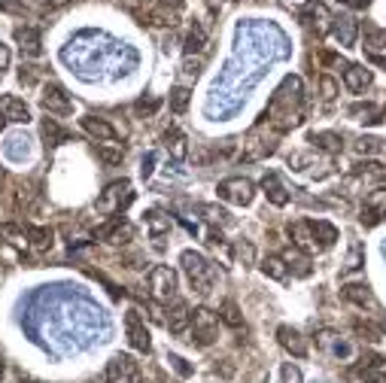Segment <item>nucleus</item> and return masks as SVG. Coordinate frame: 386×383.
<instances>
[{
    "mask_svg": "<svg viewBox=\"0 0 386 383\" xmlns=\"http://www.w3.org/2000/svg\"><path fill=\"white\" fill-rule=\"evenodd\" d=\"M371 80H374V76H371V70H368V67H362V64H347L344 67V85L350 88V92H365V88L371 85Z\"/></svg>",
    "mask_w": 386,
    "mask_h": 383,
    "instance_id": "obj_14",
    "label": "nucleus"
},
{
    "mask_svg": "<svg viewBox=\"0 0 386 383\" xmlns=\"http://www.w3.org/2000/svg\"><path fill=\"white\" fill-rule=\"evenodd\" d=\"M131 183H125V179H119V183H110L104 189V195H100L98 201V210H104V213H113V216H119L122 207H128L131 204Z\"/></svg>",
    "mask_w": 386,
    "mask_h": 383,
    "instance_id": "obj_7",
    "label": "nucleus"
},
{
    "mask_svg": "<svg viewBox=\"0 0 386 383\" xmlns=\"http://www.w3.org/2000/svg\"><path fill=\"white\" fill-rule=\"evenodd\" d=\"M277 341H280L283 350L292 353V356H298V359L308 356V341H304V337L295 332L292 325H280V329H277Z\"/></svg>",
    "mask_w": 386,
    "mask_h": 383,
    "instance_id": "obj_12",
    "label": "nucleus"
},
{
    "mask_svg": "<svg viewBox=\"0 0 386 383\" xmlns=\"http://www.w3.org/2000/svg\"><path fill=\"white\" fill-rule=\"evenodd\" d=\"M137 380V362L131 356H113L104 371V383H134Z\"/></svg>",
    "mask_w": 386,
    "mask_h": 383,
    "instance_id": "obj_9",
    "label": "nucleus"
},
{
    "mask_svg": "<svg viewBox=\"0 0 386 383\" xmlns=\"http://www.w3.org/2000/svg\"><path fill=\"white\" fill-rule=\"evenodd\" d=\"M356 152L359 155H377V152H383V143L377 137H362L356 143Z\"/></svg>",
    "mask_w": 386,
    "mask_h": 383,
    "instance_id": "obj_37",
    "label": "nucleus"
},
{
    "mask_svg": "<svg viewBox=\"0 0 386 383\" xmlns=\"http://www.w3.org/2000/svg\"><path fill=\"white\" fill-rule=\"evenodd\" d=\"M165 325L170 329V335H183L189 325H192V310H189V304L177 301V304H174V310H170V317L165 320Z\"/></svg>",
    "mask_w": 386,
    "mask_h": 383,
    "instance_id": "obj_21",
    "label": "nucleus"
},
{
    "mask_svg": "<svg viewBox=\"0 0 386 383\" xmlns=\"http://www.w3.org/2000/svg\"><path fill=\"white\" fill-rule=\"evenodd\" d=\"M320 92H323L325 100H332L338 95V83L332 80V76H323V80H320Z\"/></svg>",
    "mask_w": 386,
    "mask_h": 383,
    "instance_id": "obj_41",
    "label": "nucleus"
},
{
    "mask_svg": "<svg viewBox=\"0 0 386 383\" xmlns=\"http://www.w3.org/2000/svg\"><path fill=\"white\" fill-rule=\"evenodd\" d=\"M283 262H286V268L295 274V277H311V256L301 253L298 246H289V250H283Z\"/></svg>",
    "mask_w": 386,
    "mask_h": 383,
    "instance_id": "obj_17",
    "label": "nucleus"
},
{
    "mask_svg": "<svg viewBox=\"0 0 386 383\" xmlns=\"http://www.w3.org/2000/svg\"><path fill=\"white\" fill-rule=\"evenodd\" d=\"M338 4H344V6H350V9H368L371 0H338Z\"/></svg>",
    "mask_w": 386,
    "mask_h": 383,
    "instance_id": "obj_46",
    "label": "nucleus"
},
{
    "mask_svg": "<svg viewBox=\"0 0 386 383\" xmlns=\"http://www.w3.org/2000/svg\"><path fill=\"white\" fill-rule=\"evenodd\" d=\"M189 329H192V341H195L198 347H210L219 337V317L207 308H198L195 313H192Z\"/></svg>",
    "mask_w": 386,
    "mask_h": 383,
    "instance_id": "obj_4",
    "label": "nucleus"
},
{
    "mask_svg": "<svg viewBox=\"0 0 386 383\" xmlns=\"http://www.w3.org/2000/svg\"><path fill=\"white\" fill-rule=\"evenodd\" d=\"M204 46H207V28H204L201 21H192V28H189L186 40H183V52H186V55H195V52H201Z\"/></svg>",
    "mask_w": 386,
    "mask_h": 383,
    "instance_id": "obj_24",
    "label": "nucleus"
},
{
    "mask_svg": "<svg viewBox=\"0 0 386 383\" xmlns=\"http://www.w3.org/2000/svg\"><path fill=\"white\" fill-rule=\"evenodd\" d=\"M311 222V231H313V241H320L323 250H328L335 241H338V229L332 222H325V219H308Z\"/></svg>",
    "mask_w": 386,
    "mask_h": 383,
    "instance_id": "obj_25",
    "label": "nucleus"
},
{
    "mask_svg": "<svg viewBox=\"0 0 386 383\" xmlns=\"http://www.w3.org/2000/svg\"><path fill=\"white\" fill-rule=\"evenodd\" d=\"M6 67H9V49L4 46V43H0V73H4Z\"/></svg>",
    "mask_w": 386,
    "mask_h": 383,
    "instance_id": "obj_47",
    "label": "nucleus"
},
{
    "mask_svg": "<svg viewBox=\"0 0 386 383\" xmlns=\"http://www.w3.org/2000/svg\"><path fill=\"white\" fill-rule=\"evenodd\" d=\"M301 100H304L301 80L298 76H286L268 104V119L274 125V131H289L295 125H301Z\"/></svg>",
    "mask_w": 386,
    "mask_h": 383,
    "instance_id": "obj_1",
    "label": "nucleus"
},
{
    "mask_svg": "<svg viewBox=\"0 0 386 383\" xmlns=\"http://www.w3.org/2000/svg\"><path fill=\"white\" fill-rule=\"evenodd\" d=\"M234 256H237V262H241V265H253V262H256V250H253V246H249L246 241L234 243Z\"/></svg>",
    "mask_w": 386,
    "mask_h": 383,
    "instance_id": "obj_38",
    "label": "nucleus"
},
{
    "mask_svg": "<svg viewBox=\"0 0 386 383\" xmlns=\"http://www.w3.org/2000/svg\"><path fill=\"white\" fill-rule=\"evenodd\" d=\"M0 112L6 116V122H19V125H25V122H31V110L21 98L16 95H0Z\"/></svg>",
    "mask_w": 386,
    "mask_h": 383,
    "instance_id": "obj_11",
    "label": "nucleus"
},
{
    "mask_svg": "<svg viewBox=\"0 0 386 383\" xmlns=\"http://www.w3.org/2000/svg\"><path fill=\"white\" fill-rule=\"evenodd\" d=\"M201 213H207V219H210V222H219V225L229 222V213L219 210V207H213V204H204V207H201Z\"/></svg>",
    "mask_w": 386,
    "mask_h": 383,
    "instance_id": "obj_40",
    "label": "nucleus"
},
{
    "mask_svg": "<svg viewBox=\"0 0 386 383\" xmlns=\"http://www.w3.org/2000/svg\"><path fill=\"white\" fill-rule=\"evenodd\" d=\"M262 189H265V195H268V201H271L274 207H286V204H289V192H286V186L280 183L277 174H265Z\"/></svg>",
    "mask_w": 386,
    "mask_h": 383,
    "instance_id": "obj_20",
    "label": "nucleus"
},
{
    "mask_svg": "<svg viewBox=\"0 0 386 383\" xmlns=\"http://www.w3.org/2000/svg\"><path fill=\"white\" fill-rule=\"evenodd\" d=\"M28 241H31V246H33L37 253H46V250H52V243H55V231L37 225V229L28 231Z\"/></svg>",
    "mask_w": 386,
    "mask_h": 383,
    "instance_id": "obj_28",
    "label": "nucleus"
},
{
    "mask_svg": "<svg viewBox=\"0 0 386 383\" xmlns=\"http://www.w3.org/2000/svg\"><path fill=\"white\" fill-rule=\"evenodd\" d=\"M83 131H85V134H92L98 143H116V128H113L107 119L85 116V119H83Z\"/></svg>",
    "mask_w": 386,
    "mask_h": 383,
    "instance_id": "obj_15",
    "label": "nucleus"
},
{
    "mask_svg": "<svg viewBox=\"0 0 386 383\" xmlns=\"http://www.w3.org/2000/svg\"><path fill=\"white\" fill-rule=\"evenodd\" d=\"M170 362H174V368L179 371V374H183V377H189L192 374V368L186 365V359H179V356H170Z\"/></svg>",
    "mask_w": 386,
    "mask_h": 383,
    "instance_id": "obj_45",
    "label": "nucleus"
},
{
    "mask_svg": "<svg viewBox=\"0 0 386 383\" xmlns=\"http://www.w3.org/2000/svg\"><path fill=\"white\" fill-rule=\"evenodd\" d=\"M222 322H229L231 329H241L244 325V317H241V308H237L234 301H222V310H219Z\"/></svg>",
    "mask_w": 386,
    "mask_h": 383,
    "instance_id": "obj_33",
    "label": "nucleus"
},
{
    "mask_svg": "<svg viewBox=\"0 0 386 383\" xmlns=\"http://www.w3.org/2000/svg\"><path fill=\"white\" fill-rule=\"evenodd\" d=\"M146 231L158 241L162 234L170 231V216H167V213H162V210H146Z\"/></svg>",
    "mask_w": 386,
    "mask_h": 383,
    "instance_id": "obj_26",
    "label": "nucleus"
},
{
    "mask_svg": "<svg viewBox=\"0 0 386 383\" xmlns=\"http://www.w3.org/2000/svg\"><path fill=\"white\" fill-rule=\"evenodd\" d=\"M316 146H320L323 152H340V146H344V137H340V134H335V131H323V134H313L311 137Z\"/></svg>",
    "mask_w": 386,
    "mask_h": 383,
    "instance_id": "obj_31",
    "label": "nucleus"
},
{
    "mask_svg": "<svg viewBox=\"0 0 386 383\" xmlns=\"http://www.w3.org/2000/svg\"><path fill=\"white\" fill-rule=\"evenodd\" d=\"M100 159L110 162V164H116V162H122V149H100Z\"/></svg>",
    "mask_w": 386,
    "mask_h": 383,
    "instance_id": "obj_44",
    "label": "nucleus"
},
{
    "mask_svg": "<svg viewBox=\"0 0 386 383\" xmlns=\"http://www.w3.org/2000/svg\"><path fill=\"white\" fill-rule=\"evenodd\" d=\"M344 268H347V271H356V268H359V246L353 250V256H350V262H347Z\"/></svg>",
    "mask_w": 386,
    "mask_h": 383,
    "instance_id": "obj_48",
    "label": "nucleus"
},
{
    "mask_svg": "<svg viewBox=\"0 0 386 383\" xmlns=\"http://www.w3.org/2000/svg\"><path fill=\"white\" fill-rule=\"evenodd\" d=\"M280 383H301V371L295 368L292 362L280 365Z\"/></svg>",
    "mask_w": 386,
    "mask_h": 383,
    "instance_id": "obj_39",
    "label": "nucleus"
},
{
    "mask_svg": "<svg viewBox=\"0 0 386 383\" xmlns=\"http://www.w3.org/2000/svg\"><path fill=\"white\" fill-rule=\"evenodd\" d=\"M162 143H165V149L174 155L177 162H183L186 155H189V143H186V134L179 131V128H167L165 134H162Z\"/></svg>",
    "mask_w": 386,
    "mask_h": 383,
    "instance_id": "obj_18",
    "label": "nucleus"
},
{
    "mask_svg": "<svg viewBox=\"0 0 386 383\" xmlns=\"http://www.w3.org/2000/svg\"><path fill=\"white\" fill-rule=\"evenodd\" d=\"M356 33H359L356 19H350V16L332 19V37L340 43V46H356Z\"/></svg>",
    "mask_w": 386,
    "mask_h": 383,
    "instance_id": "obj_13",
    "label": "nucleus"
},
{
    "mask_svg": "<svg viewBox=\"0 0 386 383\" xmlns=\"http://www.w3.org/2000/svg\"><path fill=\"white\" fill-rule=\"evenodd\" d=\"M16 40L25 55H31V58H37V55L43 52V40H40V31L31 28V25H19L16 28Z\"/></svg>",
    "mask_w": 386,
    "mask_h": 383,
    "instance_id": "obj_16",
    "label": "nucleus"
},
{
    "mask_svg": "<svg viewBox=\"0 0 386 383\" xmlns=\"http://www.w3.org/2000/svg\"><path fill=\"white\" fill-rule=\"evenodd\" d=\"M0 234L16 246V250H25V246H31V241H28V231L25 229H19V225H13V222H6V225H0Z\"/></svg>",
    "mask_w": 386,
    "mask_h": 383,
    "instance_id": "obj_30",
    "label": "nucleus"
},
{
    "mask_svg": "<svg viewBox=\"0 0 386 383\" xmlns=\"http://www.w3.org/2000/svg\"><path fill=\"white\" fill-rule=\"evenodd\" d=\"M262 274L271 277V280H277V283H283V280L289 277V268H286V262H283V256H268L262 262Z\"/></svg>",
    "mask_w": 386,
    "mask_h": 383,
    "instance_id": "obj_29",
    "label": "nucleus"
},
{
    "mask_svg": "<svg viewBox=\"0 0 386 383\" xmlns=\"http://www.w3.org/2000/svg\"><path fill=\"white\" fill-rule=\"evenodd\" d=\"M40 107L46 110L49 116H71V112H73V100H71V95H67L61 85L49 83L46 88H43V95H40Z\"/></svg>",
    "mask_w": 386,
    "mask_h": 383,
    "instance_id": "obj_8",
    "label": "nucleus"
},
{
    "mask_svg": "<svg viewBox=\"0 0 386 383\" xmlns=\"http://www.w3.org/2000/svg\"><path fill=\"white\" fill-rule=\"evenodd\" d=\"M217 192H219L222 201L237 204V207L253 204V198H256V186H253V179H246V177H229V179H222V183L217 186Z\"/></svg>",
    "mask_w": 386,
    "mask_h": 383,
    "instance_id": "obj_5",
    "label": "nucleus"
},
{
    "mask_svg": "<svg viewBox=\"0 0 386 383\" xmlns=\"http://www.w3.org/2000/svg\"><path fill=\"white\" fill-rule=\"evenodd\" d=\"M316 344H320L323 350L335 353V356H350V353H353V350H350V344L340 341L335 332H320V335H316Z\"/></svg>",
    "mask_w": 386,
    "mask_h": 383,
    "instance_id": "obj_27",
    "label": "nucleus"
},
{
    "mask_svg": "<svg viewBox=\"0 0 386 383\" xmlns=\"http://www.w3.org/2000/svg\"><path fill=\"white\" fill-rule=\"evenodd\" d=\"M179 265H183V271L189 277L192 289L201 292V295H207V292L213 289V280H217V268H213L207 258H204L201 253H195V250H183V253H179Z\"/></svg>",
    "mask_w": 386,
    "mask_h": 383,
    "instance_id": "obj_2",
    "label": "nucleus"
},
{
    "mask_svg": "<svg viewBox=\"0 0 386 383\" xmlns=\"http://www.w3.org/2000/svg\"><path fill=\"white\" fill-rule=\"evenodd\" d=\"M150 295L158 304H170L177 298V271L167 265H155L150 271Z\"/></svg>",
    "mask_w": 386,
    "mask_h": 383,
    "instance_id": "obj_3",
    "label": "nucleus"
},
{
    "mask_svg": "<svg viewBox=\"0 0 386 383\" xmlns=\"http://www.w3.org/2000/svg\"><path fill=\"white\" fill-rule=\"evenodd\" d=\"M365 46H368L371 52L386 49V28H368V31H365Z\"/></svg>",
    "mask_w": 386,
    "mask_h": 383,
    "instance_id": "obj_35",
    "label": "nucleus"
},
{
    "mask_svg": "<svg viewBox=\"0 0 386 383\" xmlns=\"http://www.w3.org/2000/svg\"><path fill=\"white\" fill-rule=\"evenodd\" d=\"M158 107H162L158 98H140L137 104H134V112H137V116H155Z\"/></svg>",
    "mask_w": 386,
    "mask_h": 383,
    "instance_id": "obj_36",
    "label": "nucleus"
},
{
    "mask_svg": "<svg viewBox=\"0 0 386 383\" xmlns=\"http://www.w3.org/2000/svg\"><path fill=\"white\" fill-rule=\"evenodd\" d=\"M362 225H377V222H383L386 219V189L380 186V189H374V192H368V198H365V204H362Z\"/></svg>",
    "mask_w": 386,
    "mask_h": 383,
    "instance_id": "obj_10",
    "label": "nucleus"
},
{
    "mask_svg": "<svg viewBox=\"0 0 386 383\" xmlns=\"http://www.w3.org/2000/svg\"><path fill=\"white\" fill-rule=\"evenodd\" d=\"M43 137H46L49 146H58L61 140H67V131L55 125V119H43Z\"/></svg>",
    "mask_w": 386,
    "mask_h": 383,
    "instance_id": "obj_34",
    "label": "nucleus"
},
{
    "mask_svg": "<svg viewBox=\"0 0 386 383\" xmlns=\"http://www.w3.org/2000/svg\"><path fill=\"white\" fill-rule=\"evenodd\" d=\"M340 295H344L350 304H356V308H374V295L365 283H347L340 289Z\"/></svg>",
    "mask_w": 386,
    "mask_h": 383,
    "instance_id": "obj_22",
    "label": "nucleus"
},
{
    "mask_svg": "<svg viewBox=\"0 0 386 383\" xmlns=\"http://www.w3.org/2000/svg\"><path fill=\"white\" fill-rule=\"evenodd\" d=\"M125 335H128V344L137 353H150L152 337H150V329H146V322H143L137 308H131L128 313H125Z\"/></svg>",
    "mask_w": 386,
    "mask_h": 383,
    "instance_id": "obj_6",
    "label": "nucleus"
},
{
    "mask_svg": "<svg viewBox=\"0 0 386 383\" xmlns=\"http://www.w3.org/2000/svg\"><path fill=\"white\" fill-rule=\"evenodd\" d=\"M183 70H186L189 76H198V73H201V61L192 58V55H186V67H183Z\"/></svg>",
    "mask_w": 386,
    "mask_h": 383,
    "instance_id": "obj_43",
    "label": "nucleus"
},
{
    "mask_svg": "<svg viewBox=\"0 0 386 383\" xmlns=\"http://www.w3.org/2000/svg\"><path fill=\"white\" fill-rule=\"evenodd\" d=\"M0 374H4V362H0Z\"/></svg>",
    "mask_w": 386,
    "mask_h": 383,
    "instance_id": "obj_50",
    "label": "nucleus"
},
{
    "mask_svg": "<svg viewBox=\"0 0 386 383\" xmlns=\"http://www.w3.org/2000/svg\"><path fill=\"white\" fill-rule=\"evenodd\" d=\"M189 100H192V92H189L186 85H174V88H170L167 104H170V110H174V112H186Z\"/></svg>",
    "mask_w": 386,
    "mask_h": 383,
    "instance_id": "obj_32",
    "label": "nucleus"
},
{
    "mask_svg": "<svg viewBox=\"0 0 386 383\" xmlns=\"http://www.w3.org/2000/svg\"><path fill=\"white\" fill-rule=\"evenodd\" d=\"M4 125H6V116H4V112H0V131H4Z\"/></svg>",
    "mask_w": 386,
    "mask_h": 383,
    "instance_id": "obj_49",
    "label": "nucleus"
},
{
    "mask_svg": "<svg viewBox=\"0 0 386 383\" xmlns=\"http://www.w3.org/2000/svg\"><path fill=\"white\" fill-rule=\"evenodd\" d=\"M19 80L25 83V85H33V83H37V67H21Z\"/></svg>",
    "mask_w": 386,
    "mask_h": 383,
    "instance_id": "obj_42",
    "label": "nucleus"
},
{
    "mask_svg": "<svg viewBox=\"0 0 386 383\" xmlns=\"http://www.w3.org/2000/svg\"><path fill=\"white\" fill-rule=\"evenodd\" d=\"M271 152H274V143H271V140H262V137H259V131L249 134L246 143H244V159H246V162L262 159V155H271Z\"/></svg>",
    "mask_w": 386,
    "mask_h": 383,
    "instance_id": "obj_23",
    "label": "nucleus"
},
{
    "mask_svg": "<svg viewBox=\"0 0 386 383\" xmlns=\"http://www.w3.org/2000/svg\"><path fill=\"white\" fill-rule=\"evenodd\" d=\"M289 234H292V246H298V250L308 253V256L316 250V246H320V243L313 241L311 222H295V225H289Z\"/></svg>",
    "mask_w": 386,
    "mask_h": 383,
    "instance_id": "obj_19",
    "label": "nucleus"
}]
</instances>
